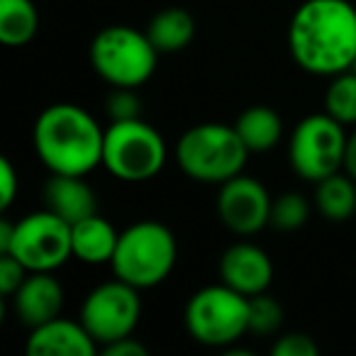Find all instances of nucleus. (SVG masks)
Returning a JSON list of instances; mask_svg holds the SVG:
<instances>
[{
	"label": "nucleus",
	"mask_w": 356,
	"mask_h": 356,
	"mask_svg": "<svg viewBox=\"0 0 356 356\" xmlns=\"http://www.w3.org/2000/svg\"><path fill=\"white\" fill-rule=\"evenodd\" d=\"M288 49L312 76L349 71L356 61V8L349 0H305L288 25Z\"/></svg>",
	"instance_id": "obj_1"
},
{
	"label": "nucleus",
	"mask_w": 356,
	"mask_h": 356,
	"mask_svg": "<svg viewBox=\"0 0 356 356\" xmlns=\"http://www.w3.org/2000/svg\"><path fill=\"white\" fill-rule=\"evenodd\" d=\"M105 129L88 110L74 103H54L40 113L32 144L49 173L88 176L103 166Z\"/></svg>",
	"instance_id": "obj_2"
},
{
	"label": "nucleus",
	"mask_w": 356,
	"mask_h": 356,
	"mask_svg": "<svg viewBox=\"0 0 356 356\" xmlns=\"http://www.w3.org/2000/svg\"><path fill=\"white\" fill-rule=\"evenodd\" d=\"M249 149L234 124L203 122L186 129L176 144V161L181 171L198 184L222 186L239 176L247 166Z\"/></svg>",
	"instance_id": "obj_3"
},
{
	"label": "nucleus",
	"mask_w": 356,
	"mask_h": 356,
	"mask_svg": "<svg viewBox=\"0 0 356 356\" xmlns=\"http://www.w3.org/2000/svg\"><path fill=\"white\" fill-rule=\"evenodd\" d=\"M176 259L178 244L171 229L156 220H142L120 232L110 268L120 281L147 291L166 281Z\"/></svg>",
	"instance_id": "obj_4"
},
{
	"label": "nucleus",
	"mask_w": 356,
	"mask_h": 356,
	"mask_svg": "<svg viewBox=\"0 0 356 356\" xmlns=\"http://www.w3.org/2000/svg\"><path fill=\"white\" fill-rule=\"evenodd\" d=\"M88 59L110 88H139L156 71L159 51L147 32L129 25H110L93 37Z\"/></svg>",
	"instance_id": "obj_5"
},
{
	"label": "nucleus",
	"mask_w": 356,
	"mask_h": 356,
	"mask_svg": "<svg viewBox=\"0 0 356 356\" xmlns=\"http://www.w3.org/2000/svg\"><path fill=\"white\" fill-rule=\"evenodd\" d=\"M168 149L161 132L142 118L120 120L105 127L103 166L124 184H144L166 166Z\"/></svg>",
	"instance_id": "obj_6"
},
{
	"label": "nucleus",
	"mask_w": 356,
	"mask_h": 356,
	"mask_svg": "<svg viewBox=\"0 0 356 356\" xmlns=\"http://www.w3.org/2000/svg\"><path fill=\"white\" fill-rule=\"evenodd\" d=\"M184 322L198 344L229 349L249 332V298L227 283L205 286L186 302Z\"/></svg>",
	"instance_id": "obj_7"
},
{
	"label": "nucleus",
	"mask_w": 356,
	"mask_h": 356,
	"mask_svg": "<svg viewBox=\"0 0 356 356\" xmlns=\"http://www.w3.org/2000/svg\"><path fill=\"white\" fill-rule=\"evenodd\" d=\"M346 142H349L346 127L325 110L307 115L296 124L288 139L291 168L310 184H317L337 171H344Z\"/></svg>",
	"instance_id": "obj_8"
},
{
	"label": "nucleus",
	"mask_w": 356,
	"mask_h": 356,
	"mask_svg": "<svg viewBox=\"0 0 356 356\" xmlns=\"http://www.w3.org/2000/svg\"><path fill=\"white\" fill-rule=\"evenodd\" d=\"M27 271H51L61 268L71 257V225L51 210H37L15 222L13 242L8 252Z\"/></svg>",
	"instance_id": "obj_9"
},
{
	"label": "nucleus",
	"mask_w": 356,
	"mask_h": 356,
	"mask_svg": "<svg viewBox=\"0 0 356 356\" xmlns=\"http://www.w3.org/2000/svg\"><path fill=\"white\" fill-rule=\"evenodd\" d=\"M139 317H142L139 288L120 281L118 276L95 286L81 305V322L100 349L132 334L139 325Z\"/></svg>",
	"instance_id": "obj_10"
},
{
	"label": "nucleus",
	"mask_w": 356,
	"mask_h": 356,
	"mask_svg": "<svg viewBox=\"0 0 356 356\" xmlns=\"http://www.w3.org/2000/svg\"><path fill=\"white\" fill-rule=\"evenodd\" d=\"M271 205L273 198L259 178L239 173L220 186L218 215L225 227L239 237L261 232L271 222Z\"/></svg>",
	"instance_id": "obj_11"
},
{
	"label": "nucleus",
	"mask_w": 356,
	"mask_h": 356,
	"mask_svg": "<svg viewBox=\"0 0 356 356\" xmlns=\"http://www.w3.org/2000/svg\"><path fill=\"white\" fill-rule=\"evenodd\" d=\"M220 278L247 298L266 293L273 281V264L261 247L252 242H237L225 249L220 259Z\"/></svg>",
	"instance_id": "obj_12"
},
{
	"label": "nucleus",
	"mask_w": 356,
	"mask_h": 356,
	"mask_svg": "<svg viewBox=\"0 0 356 356\" xmlns=\"http://www.w3.org/2000/svg\"><path fill=\"white\" fill-rule=\"evenodd\" d=\"M10 302L17 320L35 330L61 315L64 286L51 271H30L22 286L10 296Z\"/></svg>",
	"instance_id": "obj_13"
},
{
	"label": "nucleus",
	"mask_w": 356,
	"mask_h": 356,
	"mask_svg": "<svg viewBox=\"0 0 356 356\" xmlns=\"http://www.w3.org/2000/svg\"><path fill=\"white\" fill-rule=\"evenodd\" d=\"M98 349L83 322L64 320L61 315L30 330L27 337L30 356H93Z\"/></svg>",
	"instance_id": "obj_14"
},
{
	"label": "nucleus",
	"mask_w": 356,
	"mask_h": 356,
	"mask_svg": "<svg viewBox=\"0 0 356 356\" xmlns=\"http://www.w3.org/2000/svg\"><path fill=\"white\" fill-rule=\"evenodd\" d=\"M44 208L56 213L69 225L98 213V195L83 181V176L51 173L44 184Z\"/></svg>",
	"instance_id": "obj_15"
},
{
	"label": "nucleus",
	"mask_w": 356,
	"mask_h": 356,
	"mask_svg": "<svg viewBox=\"0 0 356 356\" xmlns=\"http://www.w3.org/2000/svg\"><path fill=\"white\" fill-rule=\"evenodd\" d=\"M118 239L120 232L113 227V222L100 218L98 213L71 225V249H74V257L79 261L88 264V266H103V264L113 261Z\"/></svg>",
	"instance_id": "obj_16"
},
{
	"label": "nucleus",
	"mask_w": 356,
	"mask_h": 356,
	"mask_svg": "<svg viewBox=\"0 0 356 356\" xmlns=\"http://www.w3.org/2000/svg\"><path fill=\"white\" fill-rule=\"evenodd\" d=\"M234 129L242 137L249 154H264L273 149L283 137V120L268 105H252L234 122Z\"/></svg>",
	"instance_id": "obj_17"
},
{
	"label": "nucleus",
	"mask_w": 356,
	"mask_h": 356,
	"mask_svg": "<svg viewBox=\"0 0 356 356\" xmlns=\"http://www.w3.org/2000/svg\"><path fill=\"white\" fill-rule=\"evenodd\" d=\"M147 35L159 54L184 51L195 37V17L184 8H166L149 20Z\"/></svg>",
	"instance_id": "obj_18"
},
{
	"label": "nucleus",
	"mask_w": 356,
	"mask_h": 356,
	"mask_svg": "<svg viewBox=\"0 0 356 356\" xmlns=\"http://www.w3.org/2000/svg\"><path fill=\"white\" fill-rule=\"evenodd\" d=\"M315 208L330 222H346L356 215V181L337 171L315 184Z\"/></svg>",
	"instance_id": "obj_19"
},
{
	"label": "nucleus",
	"mask_w": 356,
	"mask_h": 356,
	"mask_svg": "<svg viewBox=\"0 0 356 356\" xmlns=\"http://www.w3.org/2000/svg\"><path fill=\"white\" fill-rule=\"evenodd\" d=\"M40 30V13L32 0H0V42L10 49L25 47Z\"/></svg>",
	"instance_id": "obj_20"
},
{
	"label": "nucleus",
	"mask_w": 356,
	"mask_h": 356,
	"mask_svg": "<svg viewBox=\"0 0 356 356\" xmlns=\"http://www.w3.org/2000/svg\"><path fill=\"white\" fill-rule=\"evenodd\" d=\"M325 113L344 127L356 124V71H341L332 76L325 90Z\"/></svg>",
	"instance_id": "obj_21"
},
{
	"label": "nucleus",
	"mask_w": 356,
	"mask_h": 356,
	"mask_svg": "<svg viewBox=\"0 0 356 356\" xmlns=\"http://www.w3.org/2000/svg\"><path fill=\"white\" fill-rule=\"evenodd\" d=\"M310 218V200L302 193L288 191L281 193L278 198H273L271 205V227H276L278 232H296Z\"/></svg>",
	"instance_id": "obj_22"
},
{
	"label": "nucleus",
	"mask_w": 356,
	"mask_h": 356,
	"mask_svg": "<svg viewBox=\"0 0 356 356\" xmlns=\"http://www.w3.org/2000/svg\"><path fill=\"white\" fill-rule=\"evenodd\" d=\"M283 325V307L276 298L268 293H259V296L249 298V332L259 337H268L278 332Z\"/></svg>",
	"instance_id": "obj_23"
},
{
	"label": "nucleus",
	"mask_w": 356,
	"mask_h": 356,
	"mask_svg": "<svg viewBox=\"0 0 356 356\" xmlns=\"http://www.w3.org/2000/svg\"><path fill=\"white\" fill-rule=\"evenodd\" d=\"M105 113L110 122L120 120H134L142 118V100L137 95V88H113L105 100Z\"/></svg>",
	"instance_id": "obj_24"
},
{
	"label": "nucleus",
	"mask_w": 356,
	"mask_h": 356,
	"mask_svg": "<svg viewBox=\"0 0 356 356\" xmlns=\"http://www.w3.org/2000/svg\"><path fill=\"white\" fill-rule=\"evenodd\" d=\"M273 356H317L320 346L315 344L310 334L305 332H288V334L278 337L271 346Z\"/></svg>",
	"instance_id": "obj_25"
},
{
	"label": "nucleus",
	"mask_w": 356,
	"mask_h": 356,
	"mask_svg": "<svg viewBox=\"0 0 356 356\" xmlns=\"http://www.w3.org/2000/svg\"><path fill=\"white\" fill-rule=\"evenodd\" d=\"M27 268L17 261L10 254H0V293L6 298H10L17 288L22 286V281L27 278Z\"/></svg>",
	"instance_id": "obj_26"
},
{
	"label": "nucleus",
	"mask_w": 356,
	"mask_h": 356,
	"mask_svg": "<svg viewBox=\"0 0 356 356\" xmlns=\"http://www.w3.org/2000/svg\"><path fill=\"white\" fill-rule=\"evenodd\" d=\"M17 171L13 166L10 159H0V188H3V200H0V208L8 210L13 205L17 195Z\"/></svg>",
	"instance_id": "obj_27"
},
{
	"label": "nucleus",
	"mask_w": 356,
	"mask_h": 356,
	"mask_svg": "<svg viewBox=\"0 0 356 356\" xmlns=\"http://www.w3.org/2000/svg\"><path fill=\"white\" fill-rule=\"evenodd\" d=\"M103 354L105 356H147L149 351L142 341H137L129 334V337H122V339L113 341V344L103 346Z\"/></svg>",
	"instance_id": "obj_28"
},
{
	"label": "nucleus",
	"mask_w": 356,
	"mask_h": 356,
	"mask_svg": "<svg viewBox=\"0 0 356 356\" xmlns=\"http://www.w3.org/2000/svg\"><path fill=\"white\" fill-rule=\"evenodd\" d=\"M344 171L356 181V124L349 132V142H346V159H344Z\"/></svg>",
	"instance_id": "obj_29"
},
{
	"label": "nucleus",
	"mask_w": 356,
	"mask_h": 356,
	"mask_svg": "<svg viewBox=\"0 0 356 356\" xmlns=\"http://www.w3.org/2000/svg\"><path fill=\"white\" fill-rule=\"evenodd\" d=\"M351 69H354V71H356V61H354V66H351Z\"/></svg>",
	"instance_id": "obj_30"
}]
</instances>
